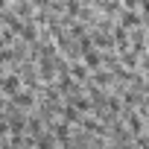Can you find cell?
<instances>
[{"label":"cell","instance_id":"1","mask_svg":"<svg viewBox=\"0 0 149 149\" xmlns=\"http://www.w3.org/2000/svg\"><path fill=\"white\" fill-rule=\"evenodd\" d=\"M0 91H6V94H18V91H21V79H18V76H6V79H0Z\"/></svg>","mask_w":149,"mask_h":149},{"label":"cell","instance_id":"2","mask_svg":"<svg viewBox=\"0 0 149 149\" xmlns=\"http://www.w3.org/2000/svg\"><path fill=\"white\" fill-rule=\"evenodd\" d=\"M82 61H85V67H88V70H97V67L102 64V58H100V53H97V50H91V47H88V53L82 56Z\"/></svg>","mask_w":149,"mask_h":149},{"label":"cell","instance_id":"3","mask_svg":"<svg viewBox=\"0 0 149 149\" xmlns=\"http://www.w3.org/2000/svg\"><path fill=\"white\" fill-rule=\"evenodd\" d=\"M0 111H3V100H0Z\"/></svg>","mask_w":149,"mask_h":149}]
</instances>
